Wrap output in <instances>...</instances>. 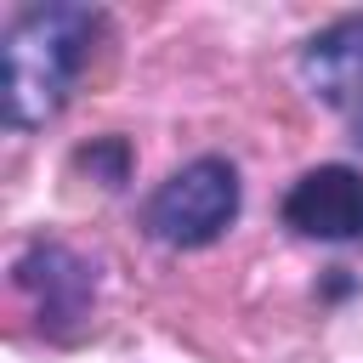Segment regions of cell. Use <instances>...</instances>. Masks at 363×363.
I'll use <instances>...</instances> for the list:
<instances>
[{
    "instance_id": "5b68a950",
    "label": "cell",
    "mask_w": 363,
    "mask_h": 363,
    "mask_svg": "<svg viewBox=\"0 0 363 363\" xmlns=\"http://www.w3.org/2000/svg\"><path fill=\"white\" fill-rule=\"evenodd\" d=\"M17 278H23L28 289H40V312H45V323H74V318H85L91 272H85V261H74L68 250H57V244L34 250V255L17 267Z\"/></svg>"
},
{
    "instance_id": "6da1fadb",
    "label": "cell",
    "mask_w": 363,
    "mask_h": 363,
    "mask_svg": "<svg viewBox=\"0 0 363 363\" xmlns=\"http://www.w3.org/2000/svg\"><path fill=\"white\" fill-rule=\"evenodd\" d=\"M102 17L85 6H28L6 34V119L17 130L45 125L85 68Z\"/></svg>"
},
{
    "instance_id": "3957f363",
    "label": "cell",
    "mask_w": 363,
    "mask_h": 363,
    "mask_svg": "<svg viewBox=\"0 0 363 363\" xmlns=\"http://www.w3.org/2000/svg\"><path fill=\"white\" fill-rule=\"evenodd\" d=\"M284 221L306 238H329V244H346V238H363V176L346 170V164H318L306 170L289 199H284Z\"/></svg>"
},
{
    "instance_id": "8992f818",
    "label": "cell",
    "mask_w": 363,
    "mask_h": 363,
    "mask_svg": "<svg viewBox=\"0 0 363 363\" xmlns=\"http://www.w3.org/2000/svg\"><path fill=\"white\" fill-rule=\"evenodd\" d=\"M79 164H85V170H102V182H108V187H119V182H125V142L85 147V153H79Z\"/></svg>"
},
{
    "instance_id": "7a4b0ae2",
    "label": "cell",
    "mask_w": 363,
    "mask_h": 363,
    "mask_svg": "<svg viewBox=\"0 0 363 363\" xmlns=\"http://www.w3.org/2000/svg\"><path fill=\"white\" fill-rule=\"evenodd\" d=\"M233 216H238V176L227 159H193L147 199V233L176 250H199L221 238Z\"/></svg>"
},
{
    "instance_id": "277c9868",
    "label": "cell",
    "mask_w": 363,
    "mask_h": 363,
    "mask_svg": "<svg viewBox=\"0 0 363 363\" xmlns=\"http://www.w3.org/2000/svg\"><path fill=\"white\" fill-rule=\"evenodd\" d=\"M306 85L352 125V136L363 142V17H346L335 28H323L306 57H301Z\"/></svg>"
}]
</instances>
